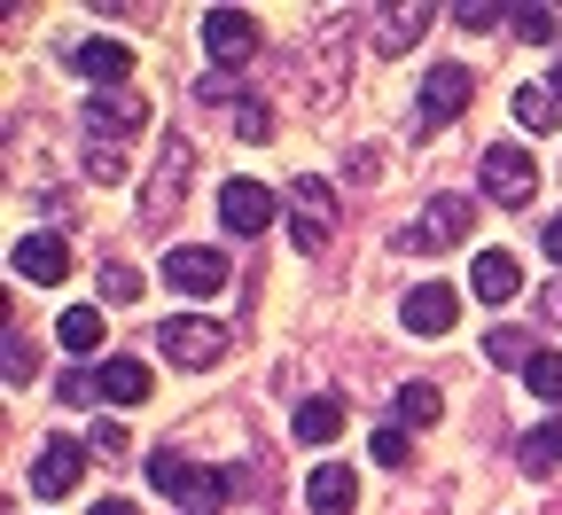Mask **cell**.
I'll use <instances>...</instances> for the list:
<instances>
[{
	"label": "cell",
	"mask_w": 562,
	"mask_h": 515,
	"mask_svg": "<svg viewBox=\"0 0 562 515\" xmlns=\"http://www.w3.org/2000/svg\"><path fill=\"white\" fill-rule=\"evenodd\" d=\"M149 125V102L140 94H94L87 102V141H133Z\"/></svg>",
	"instance_id": "cell-13"
},
{
	"label": "cell",
	"mask_w": 562,
	"mask_h": 515,
	"mask_svg": "<svg viewBox=\"0 0 562 515\" xmlns=\"http://www.w3.org/2000/svg\"><path fill=\"white\" fill-rule=\"evenodd\" d=\"M539 321H547V328H562V273L539 289Z\"/></svg>",
	"instance_id": "cell-32"
},
{
	"label": "cell",
	"mask_w": 562,
	"mask_h": 515,
	"mask_svg": "<svg viewBox=\"0 0 562 515\" xmlns=\"http://www.w3.org/2000/svg\"><path fill=\"white\" fill-rule=\"evenodd\" d=\"M297 437H305V446H336V437H344V406L336 399H305L297 406Z\"/></svg>",
	"instance_id": "cell-20"
},
{
	"label": "cell",
	"mask_w": 562,
	"mask_h": 515,
	"mask_svg": "<svg viewBox=\"0 0 562 515\" xmlns=\"http://www.w3.org/2000/svg\"><path fill=\"white\" fill-rule=\"evenodd\" d=\"M539 243H547V258L562 266V219H547V235H539Z\"/></svg>",
	"instance_id": "cell-35"
},
{
	"label": "cell",
	"mask_w": 562,
	"mask_h": 515,
	"mask_svg": "<svg viewBox=\"0 0 562 515\" xmlns=\"http://www.w3.org/2000/svg\"><path fill=\"white\" fill-rule=\"evenodd\" d=\"M273 219H281V195H273L266 180H227V188H220V227H227V235H266Z\"/></svg>",
	"instance_id": "cell-6"
},
{
	"label": "cell",
	"mask_w": 562,
	"mask_h": 515,
	"mask_svg": "<svg viewBox=\"0 0 562 515\" xmlns=\"http://www.w3.org/2000/svg\"><path fill=\"white\" fill-rule=\"evenodd\" d=\"M165 281L180 289V298H220V289H227V258L180 243V250H165Z\"/></svg>",
	"instance_id": "cell-10"
},
{
	"label": "cell",
	"mask_w": 562,
	"mask_h": 515,
	"mask_svg": "<svg viewBox=\"0 0 562 515\" xmlns=\"http://www.w3.org/2000/svg\"><path fill=\"white\" fill-rule=\"evenodd\" d=\"M422 24H430V9H383V47L398 55L406 40H422Z\"/></svg>",
	"instance_id": "cell-27"
},
{
	"label": "cell",
	"mask_w": 562,
	"mask_h": 515,
	"mask_svg": "<svg viewBox=\"0 0 562 515\" xmlns=\"http://www.w3.org/2000/svg\"><path fill=\"white\" fill-rule=\"evenodd\" d=\"M79 477H87V454L70 446V437H47V446L32 454V492H40V500H63Z\"/></svg>",
	"instance_id": "cell-12"
},
{
	"label": "cell",
	"mask_w": 562,
	"mask_h": 515,
	"mask_svg": "<svg viewBox=\"0 0 562 515\" xmlns=\"http://www.w3.org/2000/svg\"><path fill=\"white\" fill-rule=\"evenodd\" d=\"M87 172H94V188H117L125 180V149L117 141H87Z\"/></svg>",
	"instance_id": "cell-26"
},
{
	"label": "cell",
	"mask_w": 562,
	"mask_h": 515,
	"mask_svg": "<svg viewBox=\"0 0 562 515\" xmlns=\"http://www.w3.org/2000/svg\"><path fill=\"white\" fill-rule=\"evenodd\" d=\"M484 359H492V367H531L539 351H531L524 328H492V336H484Z\"/></svg>",
	"instance_id": "cell-24"
},
{
	"label": "cell",
	"mask_w": 562,
	"mask_h": 515,
	"mask_svg": "<svg viewBox=\"0 0 562 515\" xmlns=\"http://www.w3.org/2000/svg\"><path fill=\"white\" fill-rule=\"evenodd\" d=\"M398 321H406L414 336H446V328L461 321V289H446V281H414L406 298H398Z\"/></svg>",
	"instance_id": "cell-8"
},
{
	"label": "cell",
	"mask_w": 562,
	"mask_h": 515,
	"mask_svg": "<svg viewBox=\"0 0 562 515\" xmlns=\"http://www.w3.org/2000/svg\"><path fill=\"white\" fill-rule=\"evenodd\" d=\"M157 351H165L172 367H220V359H227V328H220V321H188V313H180V321H165V328H157Z\"/></svg>",
	"instance_id": "cell-5"
},
{
	"label": "cell",
	"mask_w": 562,
	"mask_h": 515,
	"mask_svg": "<svg viewBox=\"0 0 562 515\" xmlns=\"http://www.w3.org/2000/svg\"><path fill=\"white\" fill-rule=\"evenodd\" d=\"M368 454H375L383 469H398V461L414 454V429H398V422H383V429H375V446H368Z\"/></svg>",
	"instance_id": "cell-28"
},
{
	"label": "cell",
	"mask_w": 562,
	"mask_h": 515,
	"mask_svg": "<svg viewBox=\"0 0 562 515\" xmlns=\"http://www.w3.org/2000/svg\"><path fill=\"white\" fill-rule=\"evenodd\" d=\"M524 376H531V399H547V406H562V351H539V359L524 367Z\"/></svg>",
	"instance_id": "cell-25"
},
{
	"label": "cell",
	"mask_w": 562,
	"mask_h": 515,
	"mask_svg": "<svg viewBox=\"0 0 562 515\" xmlns=\"http://www.w3.org/2000/svg\"><path fill=\"white\" fill-rule=\"evenodd\" d=\"M243 133H250V141H266V133H273V117H266V102H243Z\"/></svg>",
	"instance_id": "cell-34"
},
{
	"label": "cell",
	"mask_w": 562,
	"mask_h": 515,
	"mask_svg": "<svg viewBox=\"0 0 562 515\" xmlns=\"http://www.w3.org/2000/svg\"><path fill=\"white\" fill-rule=\"evenodd\" d=\"M195 94H203V102H235V94H243V87H235V79H227V70H211V79H203V87H195Z\"/></svg>",
	"instance_id": "cell-33"
},
{
	"label": "cell",
	"mask_w": 562,
	"mask_h": 515,
	"mask_svg": "<svg viewBox=\"0 0 562 515\" xmlns=\"http://www.w3.org/2000/svg\"><path fill=\"white\" fill-rule=\"evenodd\" d=\"M508 24H516V32H524V40H554V16H547V9H516V16H508Z\"/></svg>",
	"instance_id": "cell-31"
},
{
	"label": "cell",
	"mask_w": 562,
	"mask_h": 515,
	"mask_svg": "<svg viewBox=\"0 0 562 515\" xmlns=\"http://www.w3.org/2000/svg\"><path fill=\"white\" fill-rule=\"evenodd\" d=\"M422 133H438V125H453L461 110H469V63H438L430 79H422Z\"/></svg>",
	"instance_id": "cell-9"
},
{
	"label": "cell",
	"mask_w": 562,
	"mask_h": 515,
	"mask_svg": "<svg viewBox=\"0 0 562 515\" xmlns=\"http://www.w3.org/2000/svg\"><path fill=\"white\" fill-rule=\"evenodd\" d=\"M203 47H211V63H250L258 55V16L250 9H211L203 16Z\"/></svg>",
	"instance_id": "cell-11"
},
{
	"label": "cell",
	"mask_w": 562,
	"mask_h": 515,
	"mask_svg": "<svg viewBox=\"0 0 562 515\" xmlns=\"http://www.w3.org/2000/svg\"><path fill=\"white\" fill-rule=\"evenodd\" d=\"M188 165H195V149L180 133H165V172L140 188V219H149V227H165V219L180 211V188H188Z\"/></svg>",
	"instance_id": "cell-7"
},
{
	"label": "cell",
	"mask_w": 562,
	"mask_h": 515,
	"mask_svg": "<svg viewBox=\"0 0 562 515\" xmlns=\"http://www.w3.org/2000/svg\"><path fill=\"white\" fill-rule=\"evenodd\" d=\"M32 383V344H24V328H9V391H24Z\"/></svg>",
	"instance_id": "cell-30"
},
{
	"label": "cell",
	"mask_w": 562,
	"mask_h": 515,
	"mask_svg": "<svg viewBox=\"0 0 562 515\" xmlns=\"http://www.w3.org/2000/svg\"><path fill=\"white\" fill-rule=\"evenodd\" d=\"M281 203H290V243H297L305 258H321L328 235H336V188H328L321 172H297Z\"/></svg>",
	"instance_id": "cell-3"
},
{
	"label": "cell",
	"mask_w": 562,
	"mask_h": 515,
	"mask_svg": "<svg viewBox=\"0 0 562 515\" xmlns=\"http://www.w3.org/2000/svg\"><path fill=\"white\" fill-rule=\"evenodd\" d=\"M94 515H140L133 500H94Z\"/></svg>",
	"instance_id": "cell-36"
},
{
	"label": "cell",
	"mask_w": 562,
	"mask_h": 515,
	"mask_svg": "<svg viewBox=\"0 0 562 515\" xmlns=\"http://www.w3.org/2000/svg\"><path fill=\"white\" fill-rule=\"evenodd\" d=\"M484 195L501 203V211H524V203L539 195V165H531V149H516V141L484 149Z\"/></svg>",
	"instance_id": "cell-4"
},
{
	"label": "cell",
	"mask_w": 562,
	"mask_h": 515,
	"mask_svg": "<svg viewBox=\"0 0 562 515\" xmlns=\"http://www.w3.org/2000/svg\"><path fill=\"white\" fill-rule=\"evenodd\" d=\"M547 87H554V102H562V63H554V79H547Z\"/></svg>",
	"instance_id": "cell-37"
},
{
	"label": "cell",
	"mask_w": 562,
	"mask_h": 515,
	"mask_svg": "<svg viewBox=\"0 0 562 515\" xmlns=\"http://www.w3.org/2000/svg\"><path fill=\"white\" fill-rule=\"evenodd\" d=\"M516 289H524V266L508 250H476V266H469V298L476 305H508Z\"/></svg>",
	"instance_id": "cell-14"
},
{
	"label": "cell",
	"mask_w": 562,
	"mask_h": 515,
	"mask_svg": "<svg viewBox=\"0 0 562 515\" xmlns=\"http://www.w3.org/2000/svg\"><path fill=\"white\" fill-rule=\"evenodd\" d=\"M438 414H446L438 383H398V399H391V422H398V429H430Z\"/></svg>",
	"instance_id": "cell-19"
},
{
	"label": "cell",
	"mask_w": 562,
	"mask_h": 515,
	"mask_svg": "<svg viewBox=\"0 0 562 515\" xmlns=\"http://www.w3.org/2000/svg\"><path fill=\"white\" fill-rule=\"evenodd\" d=\"M305 507H313V515H351V507H360V477H351L344 461H321V469L305 477Z\"/></svg>",
	"instance_id": "cell-15"
},
{
	"label": "cell",
	"mask_w": 562,
	"mask_h": 515,
	"mask_svg": "<svg viewBox=\"0 0 562 515\" xmlns=\"http://www.w3.org/2000/svg\"><path fill=\"white\" fill-rule=\"evenodd\" d=\"M476 227V203L469 195H430L406 227H398V250H414V258H438V250H453L461 235Z\"/></svg>",
	"instance_id": "cell-2"
},
{
	"label": "cell",
	"mask_w": 562,
	"mask_h": 515,
	"mask_svg": "<svg viewBox=\"0 0 562 515\" xmlns=\"http://www.w3.org/2000/svg\"><path fill=\"white\" fill-rule=\"evenodd\" d=\"M149 484H157L165 500H180L188 515H211V507H227V500H235L243 477H235V469H227V477H220V469H188L180 454H149Z\"/></svg>",
	"instance_id": "cell-1"
},
{
	"label": "cell",
	"mask_w": 562,
	"mask_h": 515,
	"mask_svg": "<svg viewBox=\"0 0 562 515\" xmlns=\"http://www.w3.org/2000/svg\"><path fill=\"white\" fill-rule=\"evenodd\" d=\"M102 298H110V305H133V298H140V273H133V266H102Z\"/></svg>",
	"instance_id": "cell-29"
},
{
	"label": "cell",
	"mask_w": 562,
	"mask_h": 515,
	"mask_svg": "<svg viewBox=\"0 0 562 515\" xmlns=\"http://www.w3.org/2000/svg\"><path fill=\"white\" fill-rule=\"evenodd\" d=\"M55 336H63V351L87 359V351H102V313H94V305H70V313L55 321Z\"/></svg>",
	"instance_id": "cell-22"
},
{
	"label": "cell",
	"mask_w": 562,
	"mask_h": 515,
	"mask_svg": "<svg viewBox=\"0 0 562 515\" xmlns=\"http://www.w3.org/2000/svg\"><path fill=\"white\" fill-rule=\"evenodd\" d=\"M516 125H524V133H554V125H562L554 87H516Z\"/></svg>",
	"instance_id": "cell-21"
},
{
	"label": "cell",
	"mask_w": 562,
	"mask_h": 515,
	"mask_svg": "<svg viewBox=\"0 0 562 515\" xmlns=\"http://www.w3.org/2000/svg\"><path fill=\"white\" fill-rule=\"evenodd\" d=\"M524 469H531V477H554V469H562V422H539V429L524 437Z\"/></svg>",
	"instance_id": "cell-23"
},
{
	"label": "cell",
	"mask_w": 562,
	"mask_h": 515,
	"mask_svg": "<svg viewBox=\"0 0 562 515\" xmlns=\"http://www.w3.org/2000/svg\"><path fill=\"white\" fill-rule=\"evenodd\" d=\"M94 376H102L110 406H140V399H149V367H140V359H102Z\"/></svg>",
	"instance_id": "cell-18"
},
{
	"label": "cell",
	"mask_w": 562,
	"mask_h": 515,
	"mask_svg": "<svg viewBox=\"0 0 562 515\" xmlns=\"http://www.w3.org/2000/svg\"><path fill=\"white\" fill-rule=\"evenodd\" d=\"M70 63H79L94 87H117V79H133V47H117V40H79V47H70Z\"/></svg>",
	"instance_id": "cell-17"
},
{
	"label": "cell",
	"mask_w": 562,
	"mask_h": 515,
	"mask_svg": "<svg viewBox=\"0 0 562 515\" xmlns=\"http://www.w3.org/2000/svg\"><path fill=\"white\" fill-rule=\"evenodd\" d=\"M16 273H24V281H40V289H55V281L70 273V250H63V235H40V227H32V235L16 243Z\"/></svg>",
	"instance_id": "cell-16"
}]
</instances>
